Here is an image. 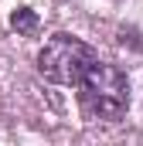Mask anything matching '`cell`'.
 Instances as JSON below:
<instances>
[{
	"instance_id": "1",
	"label": "cell",
	"mask_w": 143,
	"mask_h": 146,
	"mask_svg": "<svg viewBox=\"0 0 143 146\" xmlns=\"http://www.w3.org/2000/svg\"><path fill=\"white\" fill-rule=\"evenodd\" d=\"M78 99H82V109L92 119L116 122L126 115V106H130V82L116 65L96 61L85 72V78L78 82Z\"/></svg>"
},
{
	"instance_id": "2",
	"label": "cell",
	"mask_w": 143,
	"mask_h": 146,
	"mask_svg": "<svg viewBox=\"0 0 143 146\" xmlns=\"http://www.w3.org/2000/svg\"><path fill=\"white\" fill-rule=\"evenodd\" d=\"M99 61V54L72 34H55L37 54V72L44 75L51 85H72L78 88V82L85 78V72Z\"/></svg>"
},
{
	"instance_id": "3",
	"label": "cell",
	"mask_w": 143,
	"mask_h": 146,
	"mask_svg": "<svg viewBox=\"0 0 143 146\" xmlns=\"http://www.w3.org/2000/svg\"><path fill=\"white\" fill-rule=\"evenodd\" d=\"M10 27H14L17 34H34V31H37V14H34V10H27V7L14 10V17H10Z\"/></svg>"
}]
</instances>
